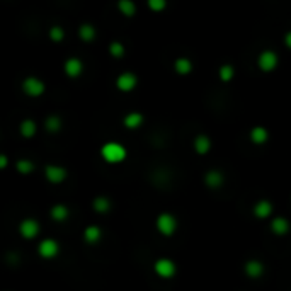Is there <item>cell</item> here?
<instances>
[{
	"instance_id": "7",
	"label": "cell",
	"mask_w": 291,
	"mask_h": 291,
	"mask_svg": "<svg viewBox=\"0 0 291 291\" xmlns=\"http://www.w3.org/2000/svg\"><path fill=\"white\" fill-rule=\"evenodd\" d=\"M19 232L24 238H34L39 233V223L33 218H26L19 225Z\"/></svg>"
},
{
	"instance_id": "3",
	"label": "cell",
	"mask_w": 291,
	"mask_h": 291,
	"mask_svg": "<svg viewBox=\"0 0 291 291\" xmlns=\"http://www.w3.org/2000/svg\"><path fill=\"white\" fill-rule=\"evenodd\" d=\"M257 63H259V68L262 71H273L276 66H278L279 60H278V55H276L274 51L265 50L259 55Z\"/></svg>"
},
{
	"instance_id": "4",
	"label": "cell",
	"mask_w": 291,
	"mask_h": 291,
	"mask_svg": "<svg viewBox=\"0 0 291 291\" xmlns=\"http://www.w3.org/2000/svg\"><path fill=\"white\" fill-rule=\"evenodd\" d=\"M22 90L31 97H39L44 92V84L43 80L36 79V77H28L22 82Z\"/></svg>"
},
{
	"instance_id": "2",
	"label": "cell",
	"mask_w": 291,
	"mask_h": 291,
	"mask_svg": "<svg viewBox=\"0 0 291 291\" xmlns=\"http://www.w3.org/2000/svg\"><path fill=\"white\" fill-rule=\"evenodd\" d=\"M176 228H177V220H176V216H174V214L162 213L160 216L157 218V230L162 235H167V237H171V235L176 232Z\"/></svg>"
},
{
	"instance_id": "26",
	"label": "cell",
	"mask_w": 291,
	"mask_h": 291,
	"mask_svg": "<svg viewBox=\"0 0 291 291\" xmlns=\"http://www.w3.org/2000/svg\"><path fill=\"white\" fill-rule=\"evenodd\" d=\"M15 167H17V171L20 174H31L34 171V163L31 160H17V163H15Z\"/></svg>"
},
{
	"instance_id": "21",
	"label": "cell",
	"mask_w": 291,
	"mask_h": 291,
	"mask_svg": "<svg viewBox=\"0 0 291 291\" xmlns=\"http://www.w3.org/2000/svg\"><path fill=\"white\" fill-rule=\"evenodd\" d=\"M79 36L84 41H87V43H90V41L95 38V29L92 28L90 24H82L79 28Z\"/></svg>"
},
{
	"instance_id": "19",
	"label": "cell",
	"mask_w": 291,
	"mask_h": 291,
	"mask_svg": "<svg viewBox=\"0 0 291 291\" xmlns=\"http://www.w3.org/2000/svg\"><path fill=\"white\" fill-rule=\"evenodd\" d=\"M174 68H176L177 74L187 75V74H191L192 63H191V60H187V58H177L176 63H174Z\"/></svg>"
},
{
	"instance_id": "10",
	"label": "cell",
	"mask_w": 291,
	"mask_h": 291,
	"mask_svg": "<svg viewBox=\"0 0 291 291\" xmlns=\"http://www.w3.org/2000/svg\"><path fill=\"white\" fill-rule=\"evenodd\" d=\"M84 70V65L79 58H68L65 61V74L68 77H79Z\"/></svg>"
},
{
	"instance_id": "1",
	"label": "cell",
	"mask_w": 291,
	"mask_h": 291,
	"mask_svg": "<svg viewBox=\"0 0 291 291\" xmlns=\"http://www.w3.org/2000/svg\"><path fill=\"white\" fill-rule=\"evenodd\" d=\"M101 155L106 162L119 163L126 158V148L117 141H109L101 148Z\"/></svg>"
},
{
	"instance_id": "17",
	"label": "cell",
	"mask_w": 291,
	"mask_h": 291,
	"mask_svg": "<svg viewBox=\"0 0 291 291\" xmlns=\"http://www.w3.org/2000/svg\"><path fill=\"white\" fill-rule=\"evenodd\" d=\"M101 228L99 227H95V225H90V227H87L85 228V232H84V238H85V242H89V244H95V242H99L101 240Z\"/></svg>"
},
{
	"instance_id": "28",
	"label": "cell",
	"mask_w": 291,
	"mask_h": 291,
	"mask_svg": "<svg viewBox=\"0 0 291 291\" xmlns=\"http://www.w3.org/2000/svg\"><path fill=\"white\" fill-rule=\"evenodd\" d=\"M65 36V31L63 28H60V26H53V28L50 29V38L51 41H55V43H60L61 39H63Z\"/></svg>"
},
{
	"instance_id": "30",
	"label": "cell",
	"mask_w": 291,
	"mask_h": 291,
	"mask_svg": "<svg viewBox=\"0 0 291 291\" xmlns=\"http://www.w3.org/2000/svg\"><path fill=\"white\" fill-rule=\"evenodd\" d=\"M148 7L152 10H155V12H158V10H163L167 7V2L165 0H148Z\"/></svg>"
},
{
	"instance_id": "29",
	"label": "cell",
	"mask_w": 291,
	"mask_h": 291,
	"mask_svg": "<svg viewBox=\"0 0 291 291\" xmlns=\"http://www.w3.org/2000/svg\"><path fill=\"white\" fill-rule=\"evenodd\" d=\"M233 66L232 65H223L222 68H220V79H222L223 82H228V80H232V77H233Z\"/></svg>"
},
{
	"instance_id": "11",
	"label": "cell",
	"mask_w": 291,
	"mask_h": 291,
	"mask_svg": "<svg viewBox=\"0 0 291 291\" xmlns=\"http://www.w3.org/2000/svg\"><path fill=\"white\" fill-rule=\"evenodd\" d=\"M225 181V177H223V174L220 172V171H208L206 172V176H204V182H206V186L208 187H220L223 184Z\"/></svg>"
},
{
	"instance_id": "8",
	"label": "cell",
	"mask_w": 291,
	"mask_h": 291,
	"mask_svg": "<svg viewBox=\"0 0 291 291\" xmlns=\"http://www.w3.org/2000/svg\"><path fill=\"white\" fill-rule=\"evenodd\" d=\"M136 82H138L136 75H133L131 71H125V74H121L116 79V85H117V89L123 92H130L136 87Z\"/></svg>"
},
{
	"instance_id": "13",
	"label": "cell",
	"mask_w": 291,
	"mask_h": 291,
	"mask_svg": "<svg viewBox=\"0 0 291 291\" xmlns=\"http://www.w3.org/2000/svg\"><path fill=\"white\" fill-rule=\"evenodd\" d=\"M271 213H273V204H271L269 201L262 199V201H257V203H255L254 214H255L257 218H268Z\"/></svg>"
},
{
	"instance_id": "31",
	"label": "cell",
	"mask_w": 291,
	"mask_h": 291,
	"mask_svg": "<svg viewBox=\"0 0 291 291\" xmlns=\"http://www.w3.org/2000/svg\"><path fill=\"white\" fill-rule=\"evenodd\" d=\"M284 43H286V46H288V48H291V31L284 36Z\"/></svg>"
},
{
	"instance_id": "20",
	"label": "cell",
	"mask_w": 291,
	"mask_h": 291,
	"mask_svg": "<svg viewBox=\"0 0 291 291\" xmlns=\"http://www.w3.org/2000/svg\"><path fill=\"white\" fill-rule=\"evenodd\" d=\"M125 126L130 128V130H133V128H138L143 123V116L140 114V112H130V114L125 116Z\"/></svg>"
},
{
	"instance_id": "12",
	"label": "cell",
	"mask_w": 291,
	"mask_h": 291,
	"mask_svg": "<svg viewBox=\"0 0 291 291\" xmlns=\"http://www.w3.org/2000/svg\"><path fill=\"white\" fill-rule=\"evenodd\" d=\"M264 273V265L262 262H259V260H247V264H245V274L249 276V278H259V276H262Z\"/></svg>"
},
{
	"instance_id": "6",
	"label": "cell",
	"mask_w": 291,
	"mask_h": 291,
	"mask_svg": "<svg viewBox=\"0 0 291 291\" xmlns=\"http://www.w3.org/2000/svg\"><path fill=\"white\" fill-rule=\"evenodd\" d=\"M58 242L53 238H44L43 242L39 244V247H38V252L41 257H44V259H53L56 254H58Z\"/></svg>"
},
{
	"instance_id": "32",
	"label": "cell",
	"mask_w": 291,
	"mask_h": 291,
	"mask_svg": "<svg viewBox=\"0 0 291 291\" xmlns=\"http://www.w3.org/2000/svg\"><path fill=\"white\" fill-rule=\"evenodd\" d=\"M0 167H7V157L5 155H0Z\"/></svg>"
},
{
	"instance_id": "5",
	"label": "cell",
	"mask_w": 291,
	"mask_h": 291,
	"mask_svg": "<svg viewBox=\"0 0 291 291\" xmlns=\"http://www.w3.org/2000/svg\"><path fill=\"white\" fill-rule=\"evenodd\" d=\"M153 269H155V273L160 276V278H172L174 274H176V264L172 262L171 259H158L155 265H153Z\"/></svg>"
},
{
	"instance_id": "27",
	"label": "cell",
	"mask_w": 291,
	"mask_h": 291,
	"mask_svg": "<svg viewBox=\"0 0 291 291\" xmlns=\"http://www.w3.org/2000/svg\"><path fill=\"white\" fill-rule=\"evenodd\" d=\"M109 53L114 56V58H121L125 55V46H123L119 41H114V43L109 44Z\"/></svg>"
},
{
	"instance_id": "16",
	"label": "cell",
	"mask_w": 291,
	"mask_h": 291,
	"mask_svg": "<svg viewBox=\"0 0 291 291\" xmlns=\"http://www.w3.org/2000/svg\"><path fill=\"white\" fill-rule=\"evenodd\" d=\"M50 213H51V218H53L55 222H65L70 214L68 208H66L65 204H55Z\"/></svg>"
},
{
	"instance_id": "25",
	"label": "cell",
	"mask_w": 291,
	"mask_h": 291,
	"mask_svg": "<svg viewBox=\"0 0 291 291\" xmlns=\"http://www.w3.org/2000/svg\"><path fill=\"white\" fill-rule=\"evenodd\" d=\"M44 128L48 130L50 133H55V131H58L60 128H61V119L58 116H55V114H51L46 117V121H44Z\"/></svg>"
},
{
	"instance_id": "9",
	"label": "cell",
	"mask_w": 291,
	"mask_h": 291,
	"mask_svg": "<svg viewBox=\"0 0 291 291\" xmlns=\"http://www.w3.org/2000/svg\"><path fill=\"white\" fill-rule=\"evenodd\" d=\"M44 176L50 182L53 184H60L65 181L66 177V168L60 167V165H46L44 168Z\"/></svg>"
},
{
	"instance_id": "15",
	"label": "cell",
	"mask_w": 291,
	"mask_h": 291,
	"mask_svg": "<svg viewBox=\"0 0 291 291\" xmlns=\"http://www.w3.org/2000/svg\"><path fill=\"white\" fill-rule=\"evenodd\" d=\"M209 148H211V140L206 135H198L196 140H194V150H196L199 155L203 153H208Z\"/></svg>"
},
{
	"instance_id": "24",
	"label": "cell",
	"mask_w": 291,
	"mask_h": 291,
	"mask_svg": "<svg viewBox=\"0 0 291 291\" xmlns=\"http://www.w3.org/2000/svg\"><path fill=\"white\" fill-rule=\"evenodd\" d=\"M20 133H22V136L26 138H31L36 135V123L33 119H26L20 123Z\"/></svg>"
},
{
	"instance_id": "23",
	"label": "cell",
	"mask_w": 291,
	"mask_h": 291,
	"mask_svg": "<svg viewBox=\"0 0 291 291\" xmlns=\"http://www.w3.org/2000/svg\"><path fill=\"white\" fill-rule=\"evenodd\" d=\"M117 7H119V10L126 15V17H133L135 12H136V5L133 4L131 0H119Z\"/></svg>"
},
{
	"instance_id": "22",
	"label": "cell",
	"mask_w": 291,
	"mask_h": 291,
	"mask_svg": "<svg viewBox=\"0 0 291 291\" xmlns=\"http://www.w3.org/2000/svg\"><path fill=\"white\" fill-rule=\"evenodd\" d=\"M92 206H94V209H95L97 213H106V211H109L111 201H109V199H107V198H104V196H99V198H95V199H94Z\"/></svg>"
},
{
	"instance_id": "18",
	"label": "cell",
	"mask_w": 291,
	"mask_h": 291,
	"mask_svg": "<svg viewBox=\"0 0 291 291\" xmlns=\"http://www.w3.org/2000/svg\"><path fill=\"white\" fill-rule=\"evenodd\" d=\"M268 136H269L268 131H265V128H262V126H255V128H252V131H250V140L254 143H257V145L268 141Z\"/></svg>"
},
{
	"instance_id": "14",
	"label": "cell",
	"mask_w": 291,
	"mask_h": 291,
	"mask_svg": "<svg viewBox=\"0 0 291 291\" xmlns=\"http://www.w3.org/2000/svg\"><path fill=\"white\" fill-rule=\"evenodd\" d=\"M271 230H273L276 235H286L289 232V222L283 216L274 218L273 223H271Z\"/></svg>"
}]
</instances>
